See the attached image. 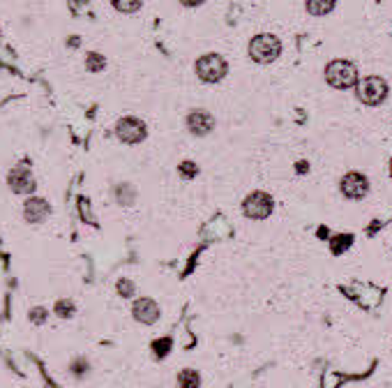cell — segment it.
Returning a JSON list of instances; mask_svg holds the SVG:
<instances>
[{
	"mask_svg": "<svg viewBox=\"0 0 392 388\" xmlns=\"http://www.w3.org/2000/svg\"><path fill=\"white\" fill-rule=\"evenodd\" d=\"M282 51V44L279 39L274 35H268V32H263V35H256L252 42H249V56H252V61L258 65H268L272 63L274 58L279 56Z\"/></svg>",
	"mask_w": 392,
	"mask_h": 388,
	"instance_id": "obj_1",
	"label": "cell"
},
{
	"mask_svg": "<svg viewBox=\"0 0 392 388\" xmlns=\"http://www.w3.org/2000/svg\"><path fill=\"white\" fill-rule=\"evenodd\" d=\"M325 81L332 88H351L358 84V70L348 61H332L325 68Z\"/></svg>",
	"mask_w": 392,
	"mask_h": 388,
	"instance_id": "obj_2",
	"label": "cell"
},
{
	"mask_svg": "<svg viewBox=\"0 0 392 388\" xmlns=\"http://www.w3.org/2000/svg\"><path fill=\"white\" fill-rule=\"evenodd\" d=\"M227 70H229L227 61L217 54H208L196 61V74H198V79L206 81V84H217V81H222L227 77Z\"/></svg>",
	"mask_w": 392,
	"mask_h": 388,
	"instance_id": "obj_3",
	"label": "cell"
},
{
	"mask_svg": "<svg viewBox=\"0 0 392 388\" xmlns=\"http://www.w3.org/2000/svg\"><path fill=\"white\" fill-rule=\"evenodd\" d=\"M386 95H388V84L379 77H367L358 86V97L365 104H379L386 100Z\"/></svg>",
	"mask_w": 392,
	"mask_h": 388,
	"instance_id": "obj_4",
	"label": "cell"
},
{
	"mask_svg": "<svg viewBox=\"0 0 392 388\" xmlns=\"http://www.w3.org/2000/svg\"><path fill=\"white\" fill-rule=\"evenodd\" d=\"M243 211L247 218H254V220H263L270 215L272 211V199L265 192H254L249 194L245 204H243Z\"/></svg>",
	"mask_w": 392,
	"mask_h": 388,
	"instance_id": "obj_5",
	"label": "cell"
},
{
	"mask_svg": "<svg viewBox=\"0 0 392 388\" xmlns=\"http://www.w3.org/2000/svg\"><path fill=\"white\" fill-rule=\"evenodd\" d=\"M115 134L125 144H139L146 139V125L139 118H122L115 127Z\"/></svg>",
	"mask_w": 392,
	"mask_h": 388,
	"instance_id": "obj_6",
	"label": "cell"
},
{
	"mask_svg": "<svg viewBox=\"0 0 392 388\" xmlns=\"http://www.w3.org/2000/svg\"><path fill=\"white\" fill-rule=\"evenodd\" d=\"M341 192H344L348 199H362V196L369 192V183H367V178L362 173L351 171V173H346L344 180H341Z\"/></svg>",
	"mask_w": 392,
	"mask_h": 388,
	"instance_id": "obj_7",
	"label": "cell"
},
{
	"mask_svg": "<svg viewBox=\"0 0 392 388\" xmlns=\"http://www.w3.org/2000/svg\"><path fill=\"white\" fill-rule=\"evenodd\" d=\"M187 127L191 134H196V137H206V134H210L213 127H215V118L208 111L203 109H196V111H191L187 115Z\"/></svg>",
	"mask_w": 392,
	"mask_h": 388,
	"instance_id": "obj_8",
	"label": "cell"
},
{
	"mask_svg": "<svg viewBox=\"0 0 392 388\" xmlns=\"http://www.w3.org/2000/svg\"><path fill=\"white\" fill-rule=\"evenodd\" d=\"M10 187L16 194H32L35 189V180H32V173L26 167H16L10 173Z\"/></svg>",
	"mask_w": 392,
	"mask_h": 388,
	"instance_id": "obj_9",
	"label": "cell"
},
{
	"mask_svg": "<svg viewBox=\"0 0 392 388\" xmlns=\"http://www.w3.org/2000/svg\"><path fill=\"white\" fill-rule=\"evenodd\" d=\"M134 319L141 324H155L160 319V305L153 299H141L134 303Z\"/></svg>",
	"mask_w": 392,
	"mask_h": 388,
	"instance_id": "obj_10",
	"label": "cell"
},
{
	"mask_svg": "<svg viewBox=\"0 0 392 388\" xmlns=\"http://www.w3.org/2000/svg\"><path fill=\"white\" fill-rule=\"evenodd\" d=\"M23 213H26L28 222H42L49 213H51V206H49L44 199H39V196H30L26 206H23Z\"/></svg>",
	"mask_w": 392,
	"mask_h": 388,
	"instance_id": "obj_11",
	"label": "cell"
},
{
	"mask_svg": "<svg viewBox=\"0 0 392 388\" xmlns=\"http://www.w3.org/2000/svg\"><path fill=\"white\" fill-rule=\"evenodd\" d=\"M332 7H335V0H307V10H310L314 16L328 14Z\"/></svg>",
	"mask_w": 392,
	"mask_h": 388,
	"instance_id": "obj_12",
	"label": "cell"
},
{
	"mask_svg": "<svg viewBox=\"0 0 392 388\" xmlns=\"http://www.w3.org/2000/svg\"><path fill=\"white\" fill-rule=\"evenodd\" d=\"M178 384L180 388H198V373L196 370H182V373L178 375Z\"/></svg>",
	"mask_w": 392,
	"mask_h": 388,
	"instance_id": "obj_13",
	"label": "cell"
},
{
	"mask_svg": "<svg viewBox=\"0 0 392 388\" xmlns=\"http://www.w3.org/2000/svg\"><path fill=\"white\" fill-rule=\"evenodd\" d=\"M111 3L115 10H120V12H137L144 0H111Z\"/></svg>",
	"mask_w": 392,
	"mask_h": 388,
	"instance_id": "obj_14",
	"label": "cell"
},
{
	"mask_svg": "<svg viewBox=\"0 0 392 388\" xmlns=\"http://www.w3.org/2000/svg\"><path fill=\"white\" fill-rule=\"evenodd\" d=\"M86 65H88V70L99 72L106 63H104V58H102V56H97V54H88V56H86Z\"/></svg>",
	"mask_w": 392,
	"mask_h": 388,
	"instance_id": "obj_15",
	"label": "cell"
},
{
	"mask_svg": "<svg viewBox=\"0 0 392 388\" xmlns=\"http://www.w3.org/2000/svg\"><path fill=\"white\" fill-rule=\"evenodd\" d=\"M118 294L120 296H132V294H134V284H132L129 280H120V282H118Z\"/></svg>",
	"mask_w": 392,
	"mask_h": 388,
	"instance_id": "obj_16",
	"label": "cell"
},
{
	"mask_svg": "<svg viewBox=\"0 0 392 388\" xmlns=\"http://www.w3.org/2000/svg\"><path fill=\"white\" fill-rule=\"evenodd\" d=\"M196 164H191V162H182L180 164V173H182V176H185V178H191V176H196Z\"/></svg>",
	"mask_w": 392,
	"mask_h": 388,
	"instance_id": "obj_17",
	"label": "cell"
},
{
	"mask_svg": "<svg viewBox=\"0 0 392 388\" xmlns=\"http://www.w3.org/2000/svg\"><path fill=\"white\" fill-rule=\"evenodd\" d=\"M72 312H74V308H72L70 301H61V303H58V315H61V317H70Z\"/></svg>",
	"mask_w": 392,
	"mask_h": 388,
	"instance_id": "obj_18",
	"label": "cell"
},
{
	"mask_svg": "<svg viewBox=\"0 0 392 388\" xmlns=\"http://www.w3.org/2000/svg\"><path fill=\"white\" fill-rule=\"evenodd\" d=\"M169 346H171V340H157L155 342V351L160 353V356H164V353L169 351Z\"/></svg>",
	"mask_w": 392,
	"mask_h": 388,
	"instance_id": "obj_19",
	"label": "cell"
},
{
	"mask_svg": "<svg viewBox=\"0 0 392 388\" xmlns=\"http://www.w3.org/2000/svg\"><path fill=\"white\" fill-rule=\"evenodd\" d=\"M182 5H187V7H196V5H201L203 0H180Z\"/></svg>",
	"mask_w": 392,
	"mask_h": 388,
	"instance_id": "obj_20",
	"label": "cell"
},
{
	"mask_svg": "<svg viewBox=\"0 0 392 388\" xmlns=\"http://www.w3.org/2000/svg\"><path fill=\"white\" fill-rule=\"evenodd\" d=\"M30 317H32V319H37V321H42V319H44V310H35Z\"/></svg>",
	"mask_w": 392,
	"mask_h": 388,
	"instance_id": "obj_21",
	"label": "cell"
}]
</instances>
